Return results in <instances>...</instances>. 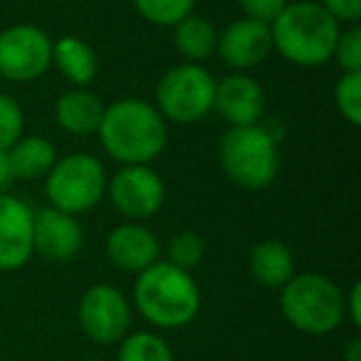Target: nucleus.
Segmentation results:
<instances>
[{"mask_svg":"<svg viewBox=\"0 0 361 361\" xmlns=\"http://www.w3.org/2000/svg\"><path fill=\"white\" fill-rule=\"evenodd\" d=\"M97 136L121 166H151L169 144V126L154 104L124 97L104 106Z\"/></svg>","mask_w":361,"mask_h":361,"instance_id":"1","label":"nucleus"},{"mask_svg":"<svg viewBox=\"0 0 361 361\" xmlns=\"http://www.w3.org/2000/svg\"><path fill=\"white\" fill-rule=\"evenodd\" d=\"M77 322L94 344H119L131 329V302L114 285H92L77 307Z\"/></svg>","mask_w":361,"mask_h":361,"instance_id":"9","label":"nucleus"},{"mask_svg":"<svg viewBox=\"0 0 361 361\" xmlns=\"http://www.w3.org/2000/svg\"><path fill=\"white\" fill-rule=\"evenodd\" d=\"M116 361H176L169 341L156 331H129L119 341Z\"/></svg>","mask_w":361,"mask_h":361,"instance_id":"21","label":"nucleus"},{"mask_svg":"<svg viewBox=\"0 0 361 361\" xmlns=\"http://www.w3.org/2000/svg\"><path fill=\"white\" fill-rule=\"evenodd\" d=\"M154 106L166 121L191 126L203 121L213 111L216 77L203 65L180 62L164 72L154 92Z\"/></svg>","mask_w":361,"mask_h":361,"instance_id":"7","label":"nucleus"},{"mask_svg":"<svg viewBox=\"0 0 361 361\" xmlns=\"http://www.w3.org/2000/svg\"><path fill=\"white\" fill-rule=\"evenodd\" d=\"M32 218L35 211L25 201L0 193V272H16L30 262Z\"/></svg>","mask_w":361,"mask_h":361,"instance_id":"12","label":"nucleus"},{"mask_svg":"<svg viewBox=\"0 0 361 361\" xmlns=\"http://www.w3.org/2000/svg\"><path fill=\"white\" fill-rule=\"evenodd\" d=\"M287 3L290 0H238V6L245 13L247 20L262 23V25H272V20L285 11Z\"/></svg>","mask_w":361,"mask_h":361,"instance_id":"27","label":"nucleus"},{"mask_svg":"<svg viewBox=\"0 0 361 361\" xmlns=\"http://www.w3.org/2000/svg\"><path fill=\"white\" fill-rule=\"evenodd\" d=\"M203 255H206V243L196 231H178L166 243V262L186 272L201 265Z\"/></svg>","mask_w":361,"mask_h":361,"instance_id":"23","label":"nucleus"},{"mask_svg":"<svg viewBox=\"0 0 361 361\" xmlns=\"http://www.w3.org/2000/svg\"><path fill=\"white\" fill-rule=\"evenodd\" d=\"M13 171L8 164V151H0V193H8V188L13 186Z\"/></svg>","mask_w":361,"mask_h":361,"instance_id":"30","label":"nucleus"},{"mask_svg":"<svg viewBox=\"0 0 361 361\" xmlns=\"http://www.w3.org/2000/svg\"><path fill=\"white\" fill-rule=\"evenodd\" d=\"M85 245V233L77 221L65 211L47 206L35 211L32 218V250L50 262H70L80 255Z\"/></svg>","mask_w":361,"mask_h":361,"instance_id":"11","label":"nucleus"},{"mask_svg":"<svg viewBox=\"0 0 361 361\" xmlns=\"http://www.w3.org/2000/svg\"><path fill=\"white\" fill-rule=\"evenodd\" d=\"M341 25L314 0H295L272 20V50L297 67H322L331 62Z\"/></svg>","mask_w":361,"mask_h":361,"instance_id":"3","label":"nucleus"},{"mask_svg":"<svg viewBox=\"0 0 361 361\" xmlns=\"http://www.w3.org/2000/svg\"><path fill=\"white\" fill-rule=\"evenodd\" d=\"M104 250L109 262L121 272H131L139 275L146 267H151L154 262H159L161 255V243L154 235L151 228H146L144 223H121L114 231L106 235Z\"/></svg>","mask_w":361,"mask_h":361,"instance_id":"15","label":"nucleus"},{"mask_svg":"<svg viewBox=\"0 0 361 361\" xmlns=\"http://www.w3.org/2000/svg\"><path fill=\"white\" fill-rule=\"evenodd\" d=\"M265 106V90L255 77L245 75V72H233L221 82H216L213 111H218L231 126L260 124Z\"/></svg>","mask_w":361,"mask_h":361,"instance_id":"13","label":"nucleus"},{"mask_svg":"<svg viewBox=\"0 0 361 361\" xmlns=\"http://www.w3.org/2000/svg\"><path fill=\"white\" fill-rule=\"evenodd\" d=\"M106 196L119 216L131 223H144L161 211L166 186L159 171L151 166H121L106 180Z\"/></svg>","mask_w":361,"mask_h":361,"instance_id":"10","label":"nucleus"},{"mask_svg":"<svg viewBox=\"0 0 361 361\" xmlns=\"http://www.w3.org/2000/svg\"><path fill=\"white\" fill-rule=\"evenodd\" d=\"M57 161V149L45 136H25L23 134L16 144L8 149V164H11L16 180H40L52 171Z\"/></svg>","mask_w":361,"mask_h":361,"instance_id":"19","label":"nucleus"},{"mask_svg":"<svg viewBox=\"0 0 361 361\" xmlns=\"http://www.w3.org/2000/svg\"><path fill=\"white\" fill-rule=\"evenodd\" d=\"M341 361H361V336H354V339L346 344L344 354H341Z\"/></svg>","mask_w":361,"mask_h":361,"instance_id":"31","label":"nucleus"},{"mask_svg":"<svg viewBox=\"0 0 361 361\" xmlns=\"http://www.w3.org/2000/svg\"><path fill=\"white\" fill-rule=\"evenodd\" d=\"M25 134V114L18 99L0 92V151H8Z\"/></svg>","mask_w":361,"mask_h":361,"instance_id":"25","label":"nucleus"},{"mask_svg":"<svg viewBox=\"0 0 361 361\" xmlns=\"http://www.w3.org/2000/svg\"><path fill=\"white\" fill-rule=\"evenodd\" d=\"M282 317L292 329L324 336L344 324V290L322 272L295 275L280 290Z\"/></svg>","mask_w":361,"mask_h":361,"instance_id":"4","label":"nucleus"},{"mask_svg":"<svg viewBox=\"0 0 361 361\" xmlns=\"http://www.w3.org/2000/svg\"><path fill=\"white\" fill-rule=\"evenodd\" d=\"M319 6L339 25H359L361 20V0H319Z\"/></svg>","mask_w":361,"mask_h":361,"instance_id":"28","label":"nucleus"},{"mask_svg":"<svg viewBox=\"0 0 361 361\" xmlns=\"http://www.w3.org/2000/svg\"><path fill=\"white\" fill-rule=\"evenodd\" d=\"M223 173L245 191H262L277 178L280 149L275 134L260 124L231 126L221 139Z\"/></svg>","mask_w":361,"mask_h":361,"instance_id":"5","label":"nucleus"},{"mask_svg":"<svg viewBox=\"0 0 361 361\" xmlns=\"http://www.w3.org/2000/svg\"><path fill=\"white\" fill-rule=\"evenodd\" d=\"M106 169L97 156L75 151L55 161L45 176V191L50 206L70 216H82L99 206L106 196Z\"/></svg>","mask_w":361,"mask_h":361,"instance_id":"6","label":"nucleus"},{"mask_svg":"<svg viewBox=\"0 0 361 361\" xmlns=\"http://www.w3.org/2000/svg\"><path fill=\"white\" fill-rule=\"evenodd\" d=\"M52 67V40L42 27L18 23L0 32V80L35 82Z\"/></svg>","mask_w":361,"mask_h":361,"instance_id":"8","label":"nucleus"},{"mask_svg":"<svg viewBox=\"0 0 361 361\" xmlns=\"http://www.w3.org/2000/svg\"><path fill=\"white\" fill-rule=\"evenodd\" d=\"M331 60L341 67V72H361V27L349 25L339 32Z\"/></svg>","mask_w":361,"mask_h":361,"instance_id":"26","label":"nucleus"},{"mask_svg":"<svg viewBox=\"0 0 361 361\" xmlns=\"http://www.w3.org/2000/svg\"><path fill=\"white\" fill-rule=\"evenodd\" d=\"M247 265L252 280L267 290H282L297 275L295 255L282 240H260L250 250Z\"/></svg>","mask_w":361,"mask_h":361,"instance_id":"17","label":"nucleus"},{"mask_svg":"<svg viewBox=\"0 0 361 361\" xmlns=\"http://www.w3.org/2000/svg\"><path fill=\"white\" fill-rule=\"evenodd\" d=\"M173 47L183 62L203 65L218 50V30L208 18L191 13L188 18L173 25Z\"/></svg>","mask_w":361,"mask_h":361,"instance_id":"20","label":"nucleus"},{"mask_svg":"<svg viewBox=\"0 0 361 361\" xmlns=\"http://www.w3.org/2000/svg\"><path fill=\"white\" fill-rule=\"evenodd\" d=\"M131 302L151 326L171 331L191 324L198 317L201 287L191 272L159 260L136 275Z\"/></svg>","mask_w":361,"mask_h":361,"instance_id":"2","label":"nucleus"},{"mask_svg":"<svg viewBox=\"0 0 361 361\" xmlns=\"http://www.w3.org/2000/svg\"><path fill=\"white\" fill-rule=\"evenodd\" d=\"M141 18L156 27H173L188 18L196 8V0H131Z\"/></svg>","mask_w":361,"mask_h":361,"instance_id":"22","label":"nucleus"},{"mask_svg":"<svg viewBox=\"0 0 361 361\" xmlns=\"http://www.w3.org/2000/svg\"><path fill=\"white\" fill-rule=\"evenodd\" d=\"M52 65L75 87H90L99 72V60L92 45L77 35H62L52 42Z\"/></svg>","mask_w":361,"mask_h":361,"instance_id":"18","label":"nucleus"},{"mask_svg":"<svg viewBox=\"0 0 361 361\" xmlns=\"http://www.w3.org/2000/svg\"><path fill=\"white\" fill-rule=\"evenodd\" d=\"M344 314L351 322V326H361V285L354 282L349 292H344Z\"/></svg>","mask_w":361,"mask_h":361,"instance_id":"29","label":"nucleus"},{"mask_svg":"<svg viewBox=\"0 0 361 361\" xmlns=\"http://www.w3.org/2000/svg\"><path fill=\"white\" fill-rule=\"evenodd\" d=\"M334 104L344 121L361 124V72H341L334 85Z\"/></svg>","mask_w":361,"mask_h":361,"instance_id":"24","label":"nucleus"},{"mask_svg":"<svg viewBox=\"0 0 361 361\" xmlns=\"http://www.w3.org/2000/svg\"><path fill=\"white\" fill-rule=\"evenodd\" d=\"M102 116H104V102L87 87H75L55 102L57 126L72 136L97 134Z\"/></svg>","mask_w":361,"mask_h":361,"instance_id":"16","label":"nucleus"},{"mask_svg":"<svg viewBox=\"0 0 361 361\" xmlns=\"http://www.w3.org/2000/svg\"><path fill=\"white\" fill-rule=\"evenodd\" d=\"M270 52H272L270 25L240 18V20L231 23L223 32H218L216 55L235 72H245L262 65L270 57Z\"/></svg>","mask_w":361,"mask_h":361,"instance_id":"14","label":"nucleus"},{"mask_svg":"<svg viewBox=\"0 0 361 361\" xmlns=\"http://www.w3.org/2000/svg\"><path fill=\"white\" fill-rule=\"evenodd\" d=\"M85 361H99V359H85Z\"/></svg>","mask_w":361,"mask_h":361,"instance_id":"32","label":"nucleus"}]
</instances>
